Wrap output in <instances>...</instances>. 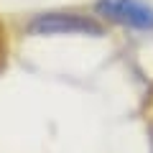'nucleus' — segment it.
Wrapping results in <instances>:
<instances>
[{
	"mask_svg": "<svg viewBox=\"0 0 153 153\" xmlns=\"http://www.w3.org/2000/svg\"><path fill=\"white\" fill-rule=\"evenodd\" d=\"M28 33L33 36H59V33H89L102 36L105 28L97 21L79 13H41L28 23Z\"/></svg>",
	"mask_w": 153,
	"mask_h": 153,
	"instance_id": "1",
	"label": "nucleus"
},
{
	"mask_svg": "<svg viewBox=\"0 0 153 153\" xmlns=\"http://www.w3.org/2000/svg\"><path fill=\"white\" fill-rule=\"evenodd\" d=\"M94 8L107 21L123 23L138 31H153V8L140 0H100Z\"/></svg>",
	"mask_w": 153,
	"mask_h": 153,
	"instance_id": "2",
	"label": "nucleus"
},
{
	"mask_svg": "<svg viewBox=\"0 0 153 153\" xmlns=\"http://www.w3.org/2000/svg\"><path fill=\"white\" fill-rule=\"evenodd\" d=\"M151 153H153V140H151Z\"/></svg>",
	"mask_w": 153,
	"mask_h": 153,
	"instance_id": "3",
	"label": "nucleus"
}]
</instances>
